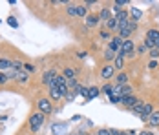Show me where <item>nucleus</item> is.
Returning a JSON list of instances; mask_svg holds the SVG:
<instances>
[{"label": "nucleus", "instance_id": "1", "mask_svg": "<svg viewBox=\"0 0 159 135\" xmlns=\"http://www.w3.org/2000/svg\"><path fill=\"white\" fill-rule=\"evenodd\" d=\"M30 124H31V130L33 132H39L40 128H42V124H44V113H33L31 117H30Z\"/></svg>", "mask_w": 159, "mask_h": 135}, {"label": "nucleus", "instance_id": "2", "mask_svg": "<svg viewBox=\"0 0 159 135\" xmlns=\"http://www.w3.org/2000/svg\"><path fill=\"white\" fill-rule=\"evenodd\" d=\"M134 51H135V44H134V40H132V38L123 40V47H121L119 55H123V57H132Z\"/></svg>", "mask_w": 159, "mask_h": 135}, {"label": "nucleus", "instance_id": "3", "mask_svg": "<svg viewBox=\"0 0 159 135\" xmlns=\"http://www.w3.org/2000/svg\"><path fill=\"white\" fill-rule=\"evenodd\" d=\"M121 47H123V38H121V37H113V38L110 40V46H108V49H111L113 53H117V55H119Z\"/></svg>", "mask_w": 159, "mask_h": 135}, {"label": "nucleus", "instance_id": "4", "mask_svg": "<svg viewBox=\"0 0 159 135\" xmlns=\"http://www.w3.org/2000/svg\"><path fill=\"white\" fill-rule=\"evenodd\" d=\"M37 106H39L40 113H44V115H46V113H49V111H53V108H51V102H49L48 99H40Z\"/></svg>", "mask_w": 159, "mask_h": 135}, {"label": "nucleus", "instance_id": "5", "mask_svg": "<svg viewBox=\"0 0 159 135\" xmlns=\"http://www.w3.org/2000/svg\"><path fill=\"white\" fill-rule=\"evenodd\" d=\"M121 104H123V106H126L128 110H132L134 106L137 104V99H135L134 95H126V97H123V101H121Z\"/></svg>", "mask_w": 159, "mask_h": 135}, {"label": "nucleus", "instance_id": "6", "mask_svg": "<svg viewBox=\"0 0 159 135\" xmlns=\"http://www.w3.org/2000/svg\"><path fill=\"white\" fill-rule=\"evenodd\" d=\"M143 108H144V102H141V101H137V104L134 106L130 111L134 113V115H137V117H141L143 115Z\"/></svg>", "mask_w": 159, "mask_h": 135}, {"label": "nucleus", "instance_id": "7", "mask_svg": "<svg viewBox=\"0 0 159 135\" xmlns=\"http://www.w3.org/2000/svg\"><path fill=\"white\" fill-rule=\"evenodd\" d=\"M55 77H57V71H55V70H49V71H46V73H44V79H42V82L49 86V82H51Z\"/></svg>", "mask_w": 159, "mask_h": 135}, {"label": "nucleus", "instance_id": "8", "mask_svg": "<svg viewBox=\"0 0 159 135\" xmlns=\"http://www.w3.org/2000/svg\"><path fill=\"white\" fill-rule=\"evenodd\" d=\"M106 28H108L110 31H119V22H117V18H115V16H111L110 20L106 22Z\"/></svg>", "mask_w": 159, "mask_h": 135}, {"label": "nucleus", "instance_id": "9", "mask_svg": "<svg viewBox=\"0 0 159 135\" xmlns=\"http://www.w3.org/2000/svg\"><path fill=\"white\" fill-rule=\"evenodd\" d=\"M113 71H115L113 66H104L102 71H101V77H102V79H110V77L113 75Z\"/></svg>", "mask_w": 159, "mask_h": 135}, {"label": "nucleus", "instance_id": "10", "mask_svg": "<svg viewBox=\"0 0 159 135\" xmlns=\"http://www.w3.org/2000/svg\"><path fill=\"white\" fill-rule=\"evenodd\" d=\"M97 24H99V15L86 16V26H88V28H93V26H97Z\"/></svg>", "mask_w": 159, "mask_h": 135}, {"label": "nucleus", "instance_id": "11", "mask_svg": "<svg viewBox=\"0 0 159 135\" xmlns=\"http://www.w3.org/2000/svg\"><path fill=\"white\" fill-rule=\"evenodd\" d=\"M126 4H128L126 0H117V2L113 4V7H111V9H113V16L117 15V13H121V7H123V6H126Z\"/></svg>", "mask_w": 159, "mask_h": 135}, {"label": "nucleus", "instance_id": "12", "mask_svg": "<svg viewBox=\"0 0 159 135\" xmlns=\"http://www.w3.org/2000/svg\"><path fill=\"white\" fill-rule=\"evenodd\" d=\"M115 84H117V86H125V84H128V75L126 73H121L119 77H115Z\"/></svg>", "mask_w": 159, "mask_h": 135}, {"label": "nucleus", "instance_id": "13", "mask_svg": "<svg viewBox=\"0 0 159 135\" xmlns=\"http://www.w3.org/2000/svg\"><path fill=\"white\" fill-rule=\"evenodd\" d=\"M113 62H115V66H113L115 70H123V68H125V57H123V55H117Z\"/></svg>", "mask_w": 159, "mask_h": 135}, {"label": "nucleus", "instance_id": "14", "mask_svg": "<svg viewBox=\"0 0 159 135\" xmlns=\"http://www.w3.org/2000/svg\"><path fill=\"white\" fill-rule=\"evenodd\" d=\"M13 79H16L18 82H28V73L26 71H15Z\"/></svg>", "mask_w": 159, "mask_h": 135}, {"label": "nucleus", "instance_id": "15", "mask_svg": "<svg viewBox=\"0 0 159 135\" xmlns=\"http://www.w3.org/2000/svg\"><path fill=\"white\" fill-rule=\"evenodd\" d=\"M148 122H150L152 126H159V111H157V110H156V111L148 117Z\"/></svg>", "mask_w": 159, "mask_h": 135}, {"label": "nucleus", "instance_id": "16", "mask_svg": "<svg viewBox=\"0 0 159 135\" xmlns=\"http://www.w3.org/2000/svg\"><path fill=\"white\" fill-rule=\"evenodd\" d=\"M110 18H111L110 11H108V9H102V11H101V15H99V22H104V24H106Z\"/></svg>", "mask_w": 159, "mask_h": 135}, {"label": "nucleus", "instance_id": "17", "mask_svg": "<svg viewBox=\"0 0 159 135\" xmlns=\"http://www.w3.org/2000/svg\"><path fill=\"white\" fill-rule=\"evenodd\" d=\"M146 38H150V40H154V42H157L159 40V31L157 29H150L146 33Z\"/></svg>", "mask_w": 159, "mask_h": 135}, {"label": "nucleus", "instance_id": "18", "mask_svg": "<svg viewBox=\"0 0 159 135\" xmlns=\"http://www.w3.org/2000/svg\"><path fill=\"white\" fill-rule=\"evenodd\" d=\"M75 75H77V71H75L73 68H66V70H64V77H66L68 80H71V79H75Z\"/></svg>", "mask_w": 159, "mask_h": 135}, {"label": "nucleus", "instance_id": "19", "mask_svg": "<svg viewBox=\"0 0 159 135\" xmlns=\"http://www.w3.org/2000/svg\"><path fill=\"white\" fill-rule=\"evenodd\" d=\"M9 68H13V62L7 59H0V70H9Z\"/></svg>", "mask_w": 159, "mask_h": 135}, {"label": "nucleus", "instance_id": "20", "mask_svg": "<svg viewBox=\"0 0 159 135\" xmlns=\"http://www.w3.org/2000/svg\"><path fill=\"white\" fill-rule=\"evenodd\" d=\"M130 35H132V31H130V28H125V29H119V37H121L123 40H128V38H130Z\"/></svg>", "mask_w": 159, "mask_h": 135}, {"label": "nucleus", "instance_id": "21", "mask_svg": "<svg viewBox=\"0 0 159 135\" xmlns=\"http://www.w3.org/2000/svg\"><path fill=\"white\" fill-rule=\"evenodd\" d=\"M130 11H132V16H134V22H135V20H139V18L143 16V11H141V9H137V7H132Z\"/></svg>", "mask_w": 159, "mask_h": 135}, {"label": "nucleus", "instance_id": "22", "mask_svg": "<svg viewBox=\"0 0 159 135\" xmlns=\"http://www.w3.org/2000/svg\"><path fill=\"white\" fill-rule=\"evenodd\" d=\"M121 95H123V97H126V95H132V86H130V84H125V86H121Z\"/></svg>", "mask_w": 159, "mask_h": 135}, {"label": "nucleus", "instance_id": "23", "mask_svg": "<svg viewBox=\"0 0 159 135\" xmlns=\"http://www.w3.org/2000/svg\"><path fill=\"white\" fill-rule=\"evenodd\" d=\"M68 15L70 16H77V6H73V4H68Z\"/></svg>", "mask_w": 159, "mask_h": 135}, {"label": "nucleus", "instance_id": "24", "mask_svg": "<svg viewBox=\"0 0 159 135\" xmlns=\"http://www.w3.org/2000/svg\"><path fill=\"white\" fill-rule=\"evenodd\" d=\"M123 101V95H119V93H113V95H110V102H113V104H119Z\"/></svg>", "mask_w": 159, "mask_h": 135}, {"label": "nucleus", "instance_id": "25", "mask_svg": "<svg viewBox=\"0 0 159 135\" xmlns=\"http://www.w3.org/2000/svg\"><path fill=\"white\" fill-rule=\"evenodd\" d=\"M49 95H51L53 99H57V101L62 97V95H61V91H59V88H49Z\"/></svg>", "mask_w": 159, "mask_h": 135}, {"label": "nucleus", "instance_id": "26", "mask_svg": "<svg viewBox=\"0 0 159 135\" xmlns=\"http://www.w3.org/2000/svg\"><path fill=\"white\" fill-rule=\"evenodd\" d=\"M115 57H117V53H113L111 49H106L104 51V59L106 60H115Z\"/></svg>", "mask_w": 159, "mask_h": 135}, {"label": "nucleus", "instance_id": "27", "mask_svg": "<svg viewBox=\"0 0 159 135\" xmlns=\"http://www.w3.org/2000/svg\"><path fill=\"white\" fill-rule=\"evenodd\" d=\"M57 88H59V91H61V95H68V93H70V90H68V84H61V86H57Z\"/></svg>", "mask_w": 159, "mask_h": 135}, {"label": "nucleus", "instance_id": "28", "mask_svg": "<svg viewBox=\"0 0 159 135\" xmlns=\"http://www.w3.org/2000/svg\"><path fill=\"white\" fill-rule=\"evenodd\" d=\"M77 16H86V6H77Z\"/></svg>", "mask_w": 159, "mask_h": 135}, {"label": "nucleus", "instance_id": "29", "mask_svg": "<svg viewBox=\"0 0 159 135\" xmlns=\"http://www.w3.org/2000/svg\"><path fill=\"white\" fill-rule=\"evenodd\" d=\"M97 95H99V88H90V95H88V99H95Z\"/></svg>", "mask_w": 159, "mask_h": 135}, {"label": "nucleus", "instance_id": "30", "mask_svg": "<svg viewBox=\"0 0 159 135\" xmlns=\"http://www.w3.org/2000/svg\"><path fill=\"white\" fill-rule=\"evenodd\" d=\"M7 24H9L11 28H18V22H16L15 16H9V18H7Z\"/></svg>", "mask_w": 159, "mask_h": 135}, {"label": "nucleus", "instance_id": "31", "mask_svg": "<svg viewBox=\"0 0 159 135\" xmlns=\"http://www.w3.org/2000/svg\"><path fill=\"white\" fill-rule=\"evenodd\" d=\"M13 68H15L16 71H20V70H24V64L20 60H13Z\"/></svg>", "mask_w": 159, "mask_h": 135}, {"label": "nucleus", "instance_id": "32", "mask_svg": "<svg viewBox=\"0 0 159 135\" xmlns=\"http://www.w3.org/2000/svg\"><path fill=\"white\" fill-rule=\"evenodd\" d=\"M102 91H104L106 95H113V86H111V84H106V86L102 88Z\"/></svg>", "mask_w": 159, "mask_h": 135}, {"label": "nucleus", "instance_id": "33", "mask_svg": "<svg viewBox=\"0 0 159 135\" xmlns=\"http://www.w3.org/2000/svg\"><path fill=\"white\" fill-rule=\"evenodd\" d=\"M150 57H152V60H157V57H159V49L157 47H154V49L150 51Z\"/></svg>", "mask_w": 159, "mask_h": 135}, {"label": "nucleus", "instance_id": "34", "mask_svg": "<svg viewBox=\"0 0 159 135\" xmlns=\"http://www.w3.org/2000/svg\"><path fill=\"white\" fill-rule=\"evenodd\" d=\"M24 71L26 73H31V71H35V66L33 64H24Z\"/></svg>", "mask_w": 159, "mask_h": 135}, {"label": "nucleus", "instance_id": "35", "mask_svg": "<svg viewBox=\"0 0 159 135\" xmlns=\"http://www.w3.org/2000/svg\"><path fill=\"white\" fill-rule=\"evenodd\" d=\"M128 28H130V31H132V33H134V31L137 29V24H135V22H134V20H130V22H128Z\"/></svg>", "mask_w": 159, "mask_h": 135}, {"label": "nucleus", "instance_id": "36", "mask_svg": "<svg viewBox=\"0 0 159 135\" xmlns=\"http://www.w3.org/2000/svg\"><path fill=\"white\" fill-rule=\"evenodd\" d=\"M97 135H111V132H110V130H106V128H101Z\"/></svg>", "mask_w": 159, "mask_h": 135}, {"label": "nucleus", "instance_id": "37", "mask_svg": "<svg viewBox=\"0 0 159 135\" xmlns=\"http://www.w3.org/2000/svg\"><path fill=\"white\" fill-rule=\"evenodd\" d=\"M7 80H9V77H7V75H4V73H0V84H6Z\"/></svg>", "mask_w": 159, "mask_h": 135}, {"label": "nucleus", "instance_id": "38", "mask_svg": "<svg viewBox=\"0 0 159 135\" xmlns=\"http://www.w3.org/2000/svg\"><path fill=\"white\" fill-rule=\"evenodd\" d=\"M101 38L108 40V38H110V31H101Z\"/></svg>", "mask_w": 159, "mask_h": 135}, {"label": "nucleus", "instance_id": "39", "mask_svg": "<svg viewBox=\"0 0 159 135\" xmlns=\"http://www.w3.org/2000/svg\"><path fill=\"white\" fill-rule=\"evenodd\" d=\"M68 88H77V80H75V79L68 80Z\"/></svg>", "mask_w": 159, "mask_h": 135}, {"label": "nucleus", "instance_id": "40", "mask_svg": "<svg viewBox=\"0 0 159 135\" xmlns=\"http://www.w3.org/2000/svg\"><path fill=\"white\" fill-rule=\"evenodd\" d=\"M148 68H150V70H156V68H157V60H150Z\"/></svg>", "mask_w": 159, "mask_h": 135}, {"label": "nucleus", "instance_id": "41", "mask_svg": "<svg viewBox=\"0 0 159 135\" xmlns=\"http://www.w3.org/2000/svg\"><path fill=\"white\" fill-rule=\"evenodd\" d=\"M135 51H137V53H144V51H146V46H144V44L137 46V49H135Z\"/></svg>", "mask_w": 159, "mask_h": 135}, {"label": "nucleus", "instance_id": "42", "mask_svg": "<svg viewBox=\"0 0 159 135\" xmlns=\"http://www.w3.org/2000/svg\"><path fill=\"white\" fill-rule=\"evenodd\" d=\"M156 47H157V49H159V40H157V42H156Z\"/></svg>", "mask_w": 159, "mask_h": 135}, {"label": "nucleus", "instance_id": "43", "mask_svg": "<svg viewBox=\"0 0 159 135\" xmlns=\"http://www.w3.org/2000/svg\"><path fill=\"white\" fill-rule=\"evenodd\" d=\"M139 135H148V133H146V132H144V133H139Z\"/></svg>", "mask_w": 159, "mask_h": 135}, {"label": "nucleus", "instance_id": "44", "mask_svg": "<svg viewBox=\"0 0 159 135\" xmlns=\"http://www.w3.org/2000/svg\"><path fill=\"white\" fill-rule=\"evenodd\" d=\"M123 135H130V133H123Z\"/></svg>", "mask_w": 159, "mask_h": 135}, {"label": "nucleus", "instance_id": "45", "mask_svg": "<svg viewBox=\"0 0 159 135\" xmlns=\"http://www.w3.org/2000/svg\"><path fill=\"white\" fill-rule=\"evenodd\" d=\"M77 135H82V133H77Z\"/></svg>", "mask_w": 159, "mask_h": 135}]
</instances>
